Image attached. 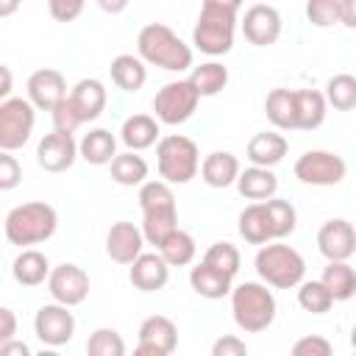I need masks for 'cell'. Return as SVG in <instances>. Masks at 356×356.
Masks as SVG:
<instances>
[{
	"instance_id": "40",
	"label": "cell",
	"mask_w": 356,
	"mask_h": 356,
	"mask_svg": "<svg viewBox=\"0 0 356 356\" xmlns=\"http://www.w3.org/2000/svg\"><path fill=\"white\" fill-rule=\"evenodd\" d=\"M306 19L314 28H331L339 22V0H306Z\"/></svg>"
},
{
	"instance_id": "16",
	"label": "cell",
	"mask_w": 356,
	"mask_h": 356,
	"mask_svg": "<svg viewBox=\"0 0 356 356\" xmlns=\"http://www.w3.org/2000/svg\"><path fill=\"white\" fill-rule=\"evenodd\" d=\"M317 250L328 261H350L356 253V231L345 217L325 220L317 231Z\"/></svg>"
},
{
	"instance_id": "11",
	"label": "cell",
	"mask_w": 356,
	"mask_h": 356,
	"mask_svg": "<svg viewBox=\"0 0 356 356\" xmlns=\"http://www.w3.org/2000/svg\"><path fill=\"white\" fill-rule=\"evenodd\" d=\"M348 175V164L331 150H306L295 161V178L306 186H337Z\"/></svg>"
},
{
	"instance_id": "34",
	"label": "cell",
	"mask_w": 356,
	"mask_h": 356,
	"mask_svg": "<svg viewBox=\"0 0 356 356\" xmlns=\"http://www.w3.org/2000/svg\"><path fill=\"white\" fill-rule=\"evenodd\" d=\"M320 281L334 300H350L356 295V270L350 267V261H328Z\"/></svg>"
},
{
	"instance_id": "20",
	"label": "cell",
	"mask_w": 356,
	"mask_h": 356,
	"mask_svg": "<svg viewBox=\"0 0 356 356\" xmlns=\"http://www.w3.org/2000/svg\"><path fill=\"white\" fill-rule=\"evenodd\" d=\"M67 100L72 106V111L78 114L81 122H92L103 114L106 103H108V92L103 86V81L97 78H81L70 92H67Z\"/></svg>"
},
{
	"instance_id": "13",
	"label": "cell",
	"mask_w": 356,
	"mask_h": 356,
	"mask_svg": "<svg viewBox=\"0 0 356 356\" xmlns=\"http://www.w3.org/2000/svg\"><path fill=\"white\" fill-rule=\"evenodd\" d=\"M47 292L56 303H64V306H81L86 298H89V275L83 267L72 264V261H64L58 267H50V275H47Z\"/></svg>"
},
{
	"instance_id": "48",
	"label": "cell",
	"mask_w": 356,
	"mask_h": 356,
	"mask_svg": "<svg viewBox=\"0 0 356 356\" xmlns=\"http://www.w3.org/2000/svg\"><path fill=\"white\" fill-rule=\"evenodd\" d=\"M339 22L345 28H356V0H339Z\"/></svg>"
},
{
	"instance_id": "7",
	"label": "cell",
	"mask_w": 356,
	"mask_h": 356,
	"mask_svg": "<svg viewBox=\"0 0 356 356\" xmlns=\"http://www.w3.org/2000/svg\"><path fill=\"white\" fill-rule=\"evenodd\" d=\"M253 267H256L259 278L267 286H275V289H295L306 275L303 256L295 248H289V245H284L278 239L259 245Z\"/></svg>"
},
{
	"instance_id": "18",
	"label": "cell",
	"mask_w": 356,
	"mask_h": 356,
	"mask_svg": "<svg viewBox=\"0 0 356 356\" xmlns=\"http://www.w3.org/2000/svg\"><path fill=\"white\" fill-rule=\"evenodd\" d=\"M25 89H28L31 106H33V108H42V111H50L58 100L67 97V81H64V75H61L58 70H53V67H42V70L31 72Z\"/></svg>"
},
{
	"instance_id": "42",
	"label": "cell",
	"mask_w": 356,
	"mask_h": 356,
	"mask_svg": "<svg viewBox=\"0 0 356 356\" xmlns=\"http://www.w3.org/2000/svg\"><path fill=\"white\" fill-rule=\"evenodd\" d=\"M19 181H22V167H19V161H17L8 150H0V192L17 189Z\"/></svg>"
},
{
	"instance_id": "27",
	"label": "cell",
	"mask_w": 356,
	"mask_h": 356,
	"mask_svg": "<svg viewBox=\"0 0 356 356\" xmlns=\"http://www.w3.org/2000/svg\"><path fill=\"white\" fill-rule=\"evenodd\" d=\"M11 275L19 286H39L50 275V259L36 248H22L11 261Z\"/></svg>"
},
{
	"instance_id": "9",
	"label": "cell",
	"mask_w": 356,
	"mask_h": 356,
	"mask_svg": "<svg viewBox=\"0 0 356 356\" xmlns=\"http://www.w3.org/2000/svg\"><path fill=\"white\" fill-rule=\"evenodd\" d=\"M36 125V108L28 97H6L0 100V150H19L31 139Z\"/></svg>"
},
{
	"instance_id": "23",
	"label": "cell",
	"mask_w": 356,
	"mask_h": 356,
	"mask_svg": "<svg viewBox=\"0 0 356 356\" xmlns=\"http://www.w3.org/2000/svg\"><path fill=\"white\" fill-rule=\"evenodd\" d=\"M200 178H203V184L206 186H211V189H225V186H231L234 181H236V175H239V159L234 156V153H228V150H214V153H209L203 161H200Z\"/></svg>"
},
{
	"instance_id": "47",
	"label": "cell",
	"mask_w": 356,
	"mask_h": 356,
	"mask_svg": "<svg viewBox=\"0 0 356 356\" xmlns=\"http://www.w3.org/2000/svg\"><path fill=\"white\" fill-rule=\"evenodd\" d=\"M31 356V348L25 345V342H19L17 337H11V339H6L3 345H0V356Z\"/></svg>"
},
{
	"instance_id": "33",
	"label": "cell",
	"mask_w": 356,
	"mask_h": 356,
	"mask_svg": "<svg viewBox=\"0 0 356 356\" xmlns=\"http://www.w3.org/2000/svg\"><path fill=\"white\" fill-rule=\"evenodd\" d=\"M108 167H111V178H114L120 186H139V184L147 181V172H150L147 161H145L136 150L117 153V156L108 161Z\"/></svg>"
},
{
	"instance_id": "25",
	"label": "cell",
	"mask_w": 356,
	"mask_h": 356,
	"mask_svg": "<svg viewBox=\"0 0 356 356\" xmlns=\"http://www.w3.org/2000/svg\"><path fill=\"white\" fill-rule=\"evenodd\" d=\"M189 286L195 289V295H200L206 300H220V298H225L231 292L234 278L228 273H222V270L200 261V264H195L189 270Z\"/></svg>"
},
{
	"instance_id": "3",
	"label": "cell",
	"mask_w": 356,
	"mask_h": 356,
	"mask_svg": "<svg viewBox=\"0 0 356 356\" xmlns=\"http://www.w3.org/2000/svg\"><path fill=\"white\" fill-rule=\"evenodd\" d=\"M136 56L145 64L161 67L167 72H184L192 67V47L164 22H147L136 33Z\"/></svg>"
},
{
	"instance_id": "46",
	"label": "cell",
	"mask_w": 356,
	"mask_h": 356,
	"mask_svg": "<svg viewBox=\"0 0 356 356\" xmlns=\"http://www.w3.org/2000/svg\"><path fill=\"white\" fill-rule=\"evenodd\" d=\"M17 334V314L6 306H0V345Z\"/></svg>"
},
{
	"instance_id": "4",
	"label": "cell",
	"mask_w": 356,
	"mask_h": 356,
	"mask_svg": "<svg viewBox=\"0 0 356 356\" xmlns=\"http://www.w3.org/2000/svg\"><path fill=\"white\" fill-rule=\"evenodd\" d=\"M139 209H142V236L147 245H156L178 228V206L172 186L167 181L139 184Z\"/></svg>"
},
{
	"instance_id": "41",
	"label": "cell",
	"mask_w": 356,
	"mask_h": 356,
	"mask_svg": "<svg viewBox=\"0 0 356 356\" xmlns=\"http://www.w3.org/2000/svg\"><path fill=\"white\" fill-rule=\"evenodd\" d=\"M50 114H53V131H61V134H75L83 122L78 120V114L72 111V106H70V100L64 97V100H58L53 108H50Z\"/></svg>"
},
{
	"instance_id": "19",
	"label": "cell",
	"mask_w": 356,
	"mask_h": 356,
	"mask_svg": "<svg viewBox=\"0 0 356 356\" xmlns=\"http://www.w3.org/2000/svg\"><path fill=\"white\" fill-rule=\"evenodd\" d=\"M128 281L139 292H159L170 281V264L161 259V253H139L128 267Z\"/></svg>"
},
{
	"instance_id": "51",
	"label": "cell",
	"mask_w": 356,
	"mask_h": 356,
	"mask_svg": "<svg viewBox=\"0 0 356 356\" xmlns=\"http://www.w3.org/2000/svg\"><path fill=\"white\" fill-rule=\"evenodd\" d=\"M19 6H22V0H0V19H6V17H11V14H17V11H19Z\"/></svg>"
},
{
	"instance_id": "32",
	"label": "cell",
	"mask_w": 356,
	"mask_h": 356,
	"mask_svg": "<svg viewBox=\"0 0 356 356\" xmlns=\"http://www.w3.org/2000/svg\"><path fill=\"white\" fill-rule=\"evenodd\" d=\"M156 250L161 253V259H164L170 267H186V264L195 261L197 245H195V236H192V234L175 228V231H170V234L159 242Z\"/></svg>"
},
{
	"instance_id": "45",
	"label": "cell",
	"mask_w": 356,
	"mask_h": 356,
	"mask_svg": "<svg viewBox=\"0 0 356 356\" xmlns=\"http://www.w3.org/2000/svg\"><path fill=\"white\" fill-rule=\"evenodd\" d=\"M211 356H248V345H245V339L225 334L211 345Z\"/></svg>"
},
{
	"instance_id": "36",
	"label": "cell",
	"mask_w": 356,
	"mask_h": 356,
	"mask_svg": "<svg viewBox=\"0 0 356 356\" xmlns=\"http://www.w3.org/2000/svg\"><path fill=\"white\" fill-rule=\"evenodd\" d=\"M323 97L337 111H353L356 108V78L350 72H339V75L328 78Z\"/></svg>"
},
{
	"instance_id": "49",
	"label": "cell",
	"mask_w": 356,
	"mask_h": 356,
	"mask_svg": "<svg viewBox=\"0 0 356 356\" xmlns=\"http://www.w3.org/2000/svg\"><path fill=\"white\" fill-rule=\"evenodd\" d=\"M11 89H14V72L6 64H0V100L11 97Z\"/></svg>"
},
{
	"instance_id": "8",
	"label": "cell",
	"mask_w": 356,
	"mask_h": 356,
	"mask_svg": "<svg viewBox=\"0 0 356 356\" xmlns=\"http://www.w3.org/2000/svg\"><path fill=\"white\" fill-rule=\"evenodd\" d=\"M156 167L161 181L170 186H184L197 175L200 167V150L197 145L184 134H167L156 142Z\"/></svg>"
},
{
	"instance_id": "5",
	"label": "cell",
	"mask_w": 356,
	"mask_h": 356,
	"mask_svg": "<svg viewBox=\"0 0 356 356\" xmlns=\"http://www.w3.org/2000/svg\"><path fill=\"white\" fill-rule=\"evenodd\" d=\"M231 314L245 334H261L273 325L278 303L264 281H242L231 286Z\"/></svg>"
},
{
	"instance_id": "1",
	"label": "cell",
	"mask_w": 356,
	"mask_h": 356,
	"mask_svg": "<svg viewBox=\"0 0 356 356\" xmlns=\"http://www.w3.org/2000/svg\"><path fill=\"white\" fill-rule=\"evenodd\" d=\"M298 225V211L289 200L281 197H267V200H253L239 211V236L248 245H264L273 239H284L295 231Z\"/></svg>"
},
{
	"instance_id": "21",
	"label": "cell",
	"mask_w": 356,
	"mask_h": 356,
	"mask_svg": "<svg viewBox=\"0 0 356 356\" xmlns=\"http://www.w3.org/2000/svg\"><path fill=\"white\" fill-rule=\"evenodd\" d=\"M142 248H145L142 228L128 220H117L106 234V253L117 264H131L142 253Z\"/></svg>"
},
{
	"instance_id": "35",
	"label": "cell",
	"mask_w": 356,
	"mask_h": 356,
	"mask_svg": "<svg viewBox=\"0 0 356 356\" xmlns=\"http://www.w3.org/2000/svg\"><path fill=\"white\" fill-rule=\"evenodd\" d=\"M189 83L195 86V92L200 97H214L228 86V67H222L220 61L197 64L189 72Z\"/></svg>"
},
{
	"instance_id": "38",
	"label": "cell",
	"mask_w": 356,
	"mask_h": 356,
	"mask_svg": "<svg viewBox=\"0 0 356 356\" xmlns=\"http://www.w3.org/2000/svg\"><path fill=\"white\" fill-rule=\"evenodd\" d=\"M89 356H125V339L114 328H95L86 339Z\"/></svg>"
},
{
	"instance_id": "39",
	"label": "cell",
	"mask_w": 356,
	"mask_h": 356,
	"mask_svg": "<svg viewBox=\"0 0 356 356\" xmlns=\"http://www.w3.org/2000/svg\"><path fill=\"white\" fill-rule=\"evenodd\" d=\"M203 261L211 264V267H217V270H222V273H228V275L234 278V275L239 273L242 256H239L236 245H231V242H214V245L203 253Z\"/></svg>"
},
{
	"instance_id": "14",
	"label": "cell",
	"mask_w": 356,
	"mask_h": 356,
	"mask_svg": "<svg viewBox=\"0 0 356 356\" xmlns=\"http://www.w3.org/2000/svg\"><path fill=\"white\" fill-rule=\"evenodd\" d=\"M239 28H242V36L256 44V47H270L278 42L281 36V14L275 6L270 3H253L250 8H245V17L239 19Z\"/></svg>"
},
{
	"instance_id": "43",
	"label": "cell",
	"mask_w": 356,
	"mask_h": 356,
	"mask_svg": "<svg viewBox=\"0 0 356 356\" xmlns=\"http://www.w3.org/2000/svg\"><path fill=\"white\" fill-rule=\"evenodd\" d=\"M334 345L320 337V334H309V337H300L295 345H292V356H331Z\"/></svg>"
},
{
	"instance_id": "10",
	"label": "cell",
	"mask_w": 356,
	"mask_h": 356,
	"mask_svg": "<svg viewBox=\"0 0 356 356\" xmlns=\"http://www.w3.org/2000/svg\"><path fill=\"white\" fill-rule=\"evenodd\" d=\"M197 103H200V95L189 83V78H184V81H170L156 92L153 111L161 125H181L197 111Z\"/></svg>"
},
{
	"instance_id": "12",
	"label": "cell",
	"mask_w": 356,
	"mask_h": 356,
	"mask_svg": "<svg viewBox=\"0 0 356 356\" xmlns=\"http://www.w3.org/2000/svg\"><path fill=\"white\" fill-rule=\"evenodd\" d=\"M33 334L47 348H61L75 337V314L64 303H44L33 317Z\"/></svg>"
},
{
	"instance_id": "26",
	"label": "cell",
	"mask_w": 356,
	"mask_h": 356,
	"mask_svg": "<svg viewBox=\"0 0 356 356\" xmlns=\"http://www.w3.org/2000/svg\"><path fill=\"white\" fill-rule=\"evenodd\" d=\"M159 125L161 122L156 117H150V114H131L122 122V128H120V139H122V145L128 150H136V153L139 150H147L161 136V128Z\"/></svg>"
},
{
	"instance_id": "37",
	"label": "cell",
	"mask_w": 356,
	"mask_h": 356,
	"mask_svg": "<svg viewBox=\"0 0 356 356\" xmlns=\"http://www.w3.org/2000/svg\"><path fill=\"white\" fill-rule=\"evenodd\" d=\"M298 303L309 314H325V312H331L334 298L323 286V281H300L298 284Z\"/></svg>"
},
{
	"instance_id": "31",
	"label": "cell",
	"mask_w": 356,
	"mask_h": 356,
	"mask_svg": "<svg viewBox=\"0 0 356 356\" xmlns=\"http://www.w3.org/2000/svg\"><path fill=\"white\" fill-rule=\"evenodd\" d=\"M264 114L275 131H298L295 120V89H273L264 97Z\"/></svg>"
},
{
	"instance_id": "22",
	"label": "cell",
	"mask_w": 356,
	"mask_h": 356,
	"mask_svg": "<svg viewBox=\"0 0 356 356\" xmlns=\"http://www.w3.org/2000/svg\"><path fill=\"white\" fill-rule=\"evenodd\" d=\"M286 150H289V142H286L284 134H278V131H259L248 142V161L259 164V167H275V164L284 161Z\"/></svg>"
},
{
	"instance_id": "15",
	"label": "cell",
	"mask_w": 356,
	"mask_h": 356,
	"mask_svg": "<svg viewBox=\"0 0 356 356\" xmlns=\"http://www.w3.org/2000/svg\"><path fill=\"white\" fill-rule=\"evenodd\" d=\"M178 348V325L164 314H150L139 325L136 356H170Z\"/></svg>"
},
{
	"instance_id": "50",
	"label": "cell",
	"mask_w": 356,
	"mask_h": 356,
	"mask_svg": "<svg viewBox=\"0 0 356 356\" xmlns=\"http://www.w3.org/2000/svg\"><path fill=\"white\" fill-rule=\"evenodd\" d=\"M106 14H122L125 8H128V3L131 0H95Z\"/></svg>"
},
{
	"instance_id": "30",
	"label": "cell",
	"mask_w": 356,
	"mask_h": 356,
	"mask_svg": "<svg viewBox=\"0 0 356 356\" xmlns=\"http://www.w3.org/2000/svg\"><path fill=\"white\" fill-rule=\"evenodd\" d=\"M328 103L317 89H295V120L298 131H317L325 122Z\"/></svg>"
},
{
	"instance_id": "24",
	"label": "cell",
	"mask_w": 356,
	"mask_h": 356,
	"mask_svg": "<svg viewBox=\"0 0 356 356\" xmlns=\"http://www.w3.org/2000/svg\"><path fill=\"white\" fill-rule=\"evenodd\" d=\"M234 184L245 200H267L278 192V178H275L273 167H259V164L239 170Z\"/></svg>"
},
{
	"instance_id": "29",
	"label": "cell",
	"mask_w": 356,
	"mask_h": 356,
	"mask_svg": "<svg viewBox=\"0 0 356 356\" xmlns=\"http://www.w3.org/2000/svg\"><path fill=\"white\" fill-rule=\"evenodd\" d=\"M78 156H81L86 164L103 167V164H108V161L117 156V136H114L108 128H92L89 134L81 136V142H78Z\"/></svg>"
},
{
	"instance_id": "44",
	"label": "cell",
	"mask_w": 356,
	"mask_h": 356,
	"mask_svg": "<svg viewBox=\"0 0 356 356\" xmlns=\"http://www.w3.org/2000/svg\"><path fill=\"white\" fill-rule=\"evenodd\" d=\"M86 0H47V11L56 22H72L81 17Z\"/></svg>"
},
{
	"instance_id": "2",
	"label": "cell",
	"mask_w": 356,
	"mask_h": 356,
	"mask_svg": "<svg viewBox=\"0 0 356 356\" xmlns=\"http://www.w3.org/2000/svg\"><path fill=\"white\" fill-rule=\"evenodd\" d=\"M245 0H203L192 28V44L206 56H225L234 47L239 8Z\"/></svg>"
},
{
	"instance_id": "17",
	"label": "cell",
	"mask_w": 356,
	"mask_h": 356,
	"mask_svg": "<svg viewBox=\"0 0 356 356\" xmlns=\"http://www.w3.org/2000/svg\"><path fill=\"white\" fill-rule=\"evenodd\" d=\"M78 159V142L72 139V134H44L36 145V164L44 172H67Z\"/></svg>"
},
{
	"instance_id": "6",
	"label": "cell",
	"mask_w": 356,
	"mask_h": 356,
	"mask_svg": "<svg viewBox=\"0 0 356 356\" xmlns=\"http://www.w3.org/2000/svg\"><path fill=\"white\" fill-rule=\"evenodd\" d=\"M56 228H58V214L44 200H31V203L14 206L3 222L6 239L17 248L42 245L56 234Z\"/></svg>"
},
{
	"instance_id": "28",
	"label": "cell",
	"mask_w": 356,
	"mask_h": 356,
	"mask_svg": "<svg viewBox=\"0 0 356 356\" xmlns=\"http://www.w3.org/2000/svg\"><path fill=\"white\" fill-rule=\"evenodd\" d=\"M111 83L122 92H139L147 81V64L134 53H120L111 58Z\"/></svg>"
}]
</instances>
